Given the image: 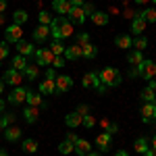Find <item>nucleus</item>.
<instances>
[{"label": "nucleus", "mask_w": 156, "mask_h": 156, "mask_svg": "<svg viewBox=\"0 0 156 156\" xmlns=\"http://www.w3.org/2000/svg\"><path fill=\"white\" fill-rule=\"evenodd\" d=\"M75 31H73V23L67 19V17H54L52 19V23H50V36L54 37V40H65V37L73 36Z\"/></svg>", "instance_id": "1"}, {"label": "nucleus", "mask_w": 156, "mask_h": 156, "mask_svg": "<svg viewBox=\"0 0 156 156\" xmlns=\"http://www.w3.org/2000/svg\"><path fill=\"white\" fill-rule=\"evenodd\" d=\"M98 79H100V83H104L106 87H117L123 81L121 79V73L115 67H104L102 71H98Z\"/></svg>", "instance_id": "2"}, {"label": "nucleus", "mask_w": 156, "mask_h": 156, "mask_svg": "<svg viewBox=\"0 0 156 156\" xmlns=\"http://www.w3.org/2000/svg\"><path fill=\"white\" fill-rule=\"evenodd\" d=\"M135 67H137V71H140V77L146 79V81L156 77V62H154V60H146L144 58L140 65H135Z\"/></svg>", "instance_id": "3"}, {"label": "nucleus", "mask_w": 156, "mask_h": 156, "mask_svg": "<svg viewBox=\"0 0 156 156\" xmlns=\"http://www.w3.org/2000/svg\"><path fill=\"white\" fill-rule=\"evenodd\" d=\"M21 36H23V29H21V25H9V27H6V29H4V42H6V44H9V42H15V44H17V42H19V40H21Z\"/></svg>", "instance_id": "4"}, {"label": "nucleus", "mask_w": 156, "mask_h": 156, "mask_svg": "<svg viewBox=\"0 0 156 156\" xmlns=\"http://www.w3.org/2000/svg\"><path fill=\"white\" fill-rule=\"evenodd\" d=\"M52 60H54V54H52L48 48L36 50V62L40 65V67H50V65H52Z\"/></svg>", "instance_id": "5"}, {"label": "nucleus", "mask_w": 156, "mask_h": 156, "mask_svg": "<svg viewBox=\"0 0 156 156\" xmlns=\"http://www.w3.org/2000/svg\"><path fill=\"white\" fill-rule=\"evenodd\" d=\"M23 79H25L23 73H21V71H15V69H9V71H4V75H2V81H4V83H9V85H15V87L21 83Z\"/></svg>", "instance_id": "6"}, {"label": "nucleus", "mask_w": 156, "mask_h": 156, "mask_svg": "<svg viewBox=\"0 0 156 156\" xmlns=\"http://www.w3.org/2000/svg\"><path fill=\"white\" fill-rule=\"evenodd\" d=\"M67 19L71 21L73 25H83L85 23V12L81 6H71V11L67 12Z\"/></svg>", "instance_id": "7"}, {"label": "nucleus", "mask_w": 156, "mask_h": 156, "mask_svg": "<svg viewBox=\"0 0 156 156\" xmlns=\"http://www.w3.org/2000/svg\"><path fill=\"white\" fill-rule=\"evenodd\" d=\"M142 121L146 125L156 121V102H144V106H142Z\"/></svg>", "instance_id": "8"}, {"label": "nucleus", "mask_w": 156, "mask_h": 156, "mask_svg": "<svg viewBox=\"0 0 156 156\" xmlns=\"http://www.w3.org/2000/svg\"><path fill=\"white\" fill-rule=\"evenodd\" d=\"M54 83H56V94H62V92H69L73 87V77L69 75H60L54 79Z\"/></svg>", "instance_id": "9"}, {"label": "nucleus", "mask_w": 156, "mask_h": 156, "mask_svg": "<svg viewBox=\"0 0 156 156\" xmlns=\"http://www.w3.org/2000/svg\"><path fill=\"white\" fill-rule=\"evenodd\" d=\"M25 98H27V90L21 87V85H17V87L11 92V96H9V102L19 106V104H23V102H25Z\"/></svg>", "instance_id": "10"}, {"label": "nucleus", "mask_w": 156, "mask_h": 156, "mask_svg": "<svg viewBox=\"0 0 156 156\" xmlns=\"http://www.w3.org/2000/svg\"><path fill=\"white\" fill-rule=\"evenodd\" d=\"M48 37H50V25H37L34 29V40L37 44H44Z\"/></svg>", "instance_id": "11"}, {"label": "nucleus", "mask_w": 156, "mask_h": 156, "mask_svg": "<svg viewBox=\"0 0 156 156\" xmlns=\"http://www.w3.org/2000/svg\"><path fill=\"white\" fill-rule=\"evenodd\" d=\"M25 102H27L29 106L46 108V102L42 100V94H37V92H31V90H27V98H25Z\"/></svg>", "instance_id": "12"}, {"label": "nucleus", "mask_w": 156, "mask_h": 156, "mask_svg": "<svg viewBox=\"0 0 156 156\" xmlns=\"http://www.w3.org/2000/svg\"><path fill=\"white\" fill-rule=\"evenodd\" d=\"M40 94H42V96H52V94H56V83H54V79H42V81H40Z\"/></svg>", "instance_id": "13"}, {"label": "nucleus", "mask_w": 156, "mask_h": 156, "mask_svg": "<svg viewBox=\"0 0 156 156\" xmlns=\"http://www.w3.org/2000/svg\"><path fill=\"white\" fill-rule=\"evenodd\" d=\"M67 60H79V58H83L81 56V46L79 44H73V46H67L65 48V54H62Z\"/></svg>", "instance_id": "14"}, {"label": "nucleus", "mask_w": 156, "mask_h": 156, "mask_svg": "<svg viewBox=\"0 0 156 156\" xmlns=\"http://www.w3.org/2000/svg\"><path fill=\"white\" fill-rule=\"evenodd\" d=\"M146 19H142V17H133L131 19V25H129V29H131V34H135V36H142L146 29Z\"/></svg>", "instance_id": "15"}, {"label": "nucleus", "mask_w": 156, "mask_h": 156, "mask_svg": "<svg viewBox=\"0 0 156 156\" xmlns=\"http://www.w3.org/2000/svg\"><path fill=\"white\" fill-rule=\"evenodd\" d=\"M81 83H83V87H94L96 90L98 85H100V79H98V73L96 71H90L83 75V79H81Z\"/></svg>", "instance_id": "16"}, {"label": "nucleus", "mask_w": 156, "mask_h": 156, "mask_svg": "<svg viewBox=\"0 0 156 156\" xmlns=\"http://www.w3.org/2000/svg\"><path fill=\"white\" fill-rule=\"evenodd\" d=\"M52 9H54V12H58L60 17H65L67 12L71 11V2L69 0H54L52 2Z\"/></svg>", "instance_id": "17"}, {"label": "nucleus", "mask_w": 156, "mask_h": 156, "mask_svg": "<svg viewBox=\"0 0 156 156\" xmlns=\"http://www.w3.org/2000/svg\"><path fill=\"white\" fill-rule=\"evenodd\" d=\"M115 44H117L121 50H129V48H131V44H133V37L129 36V34H121V36L115 37Z\"/></svg>", "instance_id": "18"}, {"label": "nucleus", "mask_w": 156, "mask_h": 156, "mask_svg": "<svg viewBox=\"0 0 156 156\" xmlns=\"http://www.w3.org/2000/svg\"><path fill=\"white\" fill-rule=\"evenodd\" d=\"M81 56H83V58H87V60H94L98 56V46L90 44V42H87V44H83V46H81Z\"/></svg>", "instance_id": "19"}, {"label": "nucleus", "mask_w": 156, "mask_h": 156, "mask_svg": "<svg viewBox=\"0 0 156 156\" xmlns=\"http://www.w3.org/2000/svg\"><path fill=\"white\" fill-rule=\"evenodd\" d=\"M73 152H77V156H85V154H90V152H92V146H90L87 140H77Z\"/></svg>", "instance_id": "20"}, {"label": "nucleus", "mask_w": 156, "mask_h": 156, "mask_svg": "<svg viewBox=\"0 0 156 156\" xmlns=\"http://www.w3.org/2000/svg\"><path fill=\"white\" fill-rule=\"evenodd\" d=\"M23 119L29 123V125H34L37 119H40V112H37V106H27L23 110Z\"/></svg>", "instance_id": "21"}, {"label": "nucleus", "mask_w": 156, "mask_h": 156, "mask_svg": "<svg viewBox=\"0 0 156 156\" xmlns=\"http://www.w3.org/2000/svg\"><path fill=\"white\" fill-rule=\"evenodd\" d=\"M17 54H21V56H31V54H34V46H31L29 42H25V40H19V42H17Z\"/></svg>", "instance_id": "22"}, {"label": "nucleus", "mask_w": 156, "mask_h": 156, "mask_svg": "<svg viewBox=\"0 0 156 156\" xmlns=\"http://www.w3.org/2000/svg\"><path fill=\"white\" fill-rule=\"evenodd\" d=\"M110 140H112V135L110 133H98V137H96V144H98V148L102 150V152H106L108 150V146H110Z\"/></svg>", "instance_id": "23"}, {"label": "nucleus", "mask_w": 156, "mask_h": 156, "mask_svg": "<svg viewBox=\"0 0 156 156\" xmlns=\"http://www.w3.org/2000/svg\"><path fill=\"white\" fill-rule=\"evenodd\" d=\"M65 123H67V127H71V129H75V127H79L81 125V115L75 110V112H69L67 117H65Z\"/></svg>", "instance_id": "24"}, {"label": "nucleus", "mask_w": 156, "mask_h": 156, "mask_svg": "<svg viewBox=\"0 0 156 156\" xmlns=\"http://www.w3.org/2000/svg\"><path fill=\"white\" fill-rule=\"evenodd\" d=\"M4 137H6L9 142H17V140L21 137V129H19L17 125H9V127L4 129Z\"/></svg>", "instance_id": "25"}, {"label": "nucleus", "mask_w": 156, "mask_h": 156, "mask_svg": "<svg viewBox=\"0 0 156 156\" xmlns=\"http://www.w3.org/2000/svg\"><path fill=\"white\" fill-rule=\"evenodd\" d=\"M29 62H27V56H21V54H17V56H12V69L15 71H21L23 73V69L27 67Z\"/></svg>", "instance_id": "26"}, {"label": "nucleus", "mask_w": 156, "mask_h": 156, "mask_svg": "<svg viewBox=\"0 0 156 156\" xmlns=\"http://www.w3.org/2000/svg\"><path fill=\"white\" fill-rule=\"evenodd\" d=\"M90 17H92V21L96 25H106L108 23V12H104V11H94Z\"/></svg>", "instance_id": "27"}, {"label": "nucleus", "mask_w": 156, "mask_h": 156, "mask_svg": "<svg viewBox=\"0 0 156 156\" xmlns=\"http://www.w3.org/2000/svg\"><path fill=\"white\" fill-rule=\"evenodd\" d=\"M15 119H17L15 112H4V115H0V129H6L9 125H12Z\"/></svg>", "instance_id": "28"}, {"label": "nucleus", "mask_w": 156, "mask_h": 156, "mask_svg": "<svg viewBox=\"0 0 156 156\" xmlns=\"http://www.w3.org/2000/svg\"><path fill=\"white\" fill-rule=\"evenodd\" d=\"M37 75H40V69H37L36 65H27V67L23 69L25 79H31V81H34V79H37Z\"/></svg>", "instance_id": "29"}, {"label": "nucleus", "mask_w": 156, "mask_h": 156, "mask_svg": "<svg viewBox=\"0 0 156 156\" xmlns=\"http://www.w3.org/2000/svg\"><path fill=\"white\" fill-rule=\"evenodd\" d=\"M27 19H29V15H27L23 9H19V11L12 12V21H15V25H23V23H27Z\"/></svg>", "instance_id": "30"}, {"label": "nucleus", "mask_w": 156, "mask_h": 156, "mask_svg": "<svg viewBox=\"0 0 156 156\" xmlns=\"http://www.w3.org/2000/svg\"><path fill=\"white\" fill-rule=\"evenodd\" d=\"M21 148H23V152H27V154H36L37 152V142L36 140H23Z\"/></svg>", "instance_id": "31"}, {"label": "nucleus", "mask_w": 156, "mask_h": 156, "mask_svg": "<svg viewBox=\"0 0 156 156\" xmlns=\"http://www.w3.org/2000/svg\"><path fill=\"white\" fill-rule=\"evenodd\" d=\"M148 148H150V146H148V140H146V137H137L135 144H133V150H135L137 154H144Z\"/></svg>", "instance_id": "32"}, {"label": "nucleus", "mask_w": 156, "mask_h": 156, "mask_svg": "<svg viewBox=\"0 0 156 156\" xmlns=\"http://www.w3.org/2000/svg\"><path fill=\"white\" fill-rule=\"evenodd\" d=\"M50 52H52L54 56H62V54H65V44H62L60 40H54V42L50 44Z\"/></svg>", "instance_id": "33"}, {"label": "nucleus", "mask_w": 156, "mask_h": 156, "mask_svg": "<svg viewBox=\"0 0 156 156\" xmlns=\"http://www.w3.org/2000/svg\"><path fill=\"white\" fill-rule=\"evenodd\" d=\"M127 60H129L131 65H140V62L144 60V54H142L140 50H131V52L127 54Z\"/></svg>", "instance_id": "34"}, {"label": "nucleus", "mask_w": 156, "mask_h": 156, "mask_svg": "<svg viewBox=\"0 0 156 156\" xmlns=\"http://www.w3.org/2000/svg\"><path fill=\"white\" fill-rule=\"evenodd\" d=\"M131 48H133V50H140V52H142V50L148 48V40H146L144 36L135 37V40H133V44H131Z\"/></svg>", "instance_id": "35"}, {"label": "nucleus", "mask_w": 156, "mask_h": 156, "mask_svg": "<svg viewBox=\"0 0 156 156\" xmlns=\"http://www.w3.org/2000/svg\"><path fill=\"white\" fill-rule=\"evenodd\" d=\"M140 98H142L144 102H156V94H154V90H150V87H144L142 94H140Z\"/></svg>", "instance_id": "36"}, {"label": "nucleus", "mask_w": 156, "mask_h": 156, "mask_svg": "<svg viewBox=\"0 0 156 156\" xmlns=\"http://www.w3.org/2000/svg\"><path fill=\"white\" fill-rule=\"evenodd\" d=\"M73 150H75V144H71V142H67V140L58 144V152H60V154H71Z\"/></svg>", "instance_id": "37"}, {"label": "nucleus", "mask_w": 156, "mask_h": 156, "mask_svg": "<svg viewBox=\"0 0 156 156\" xmlns=\"http://www.w3.org/2000/svg\"><path fill=\"white\" fill-rule=\"evenodd\" d=\"M37 19H40V25H50L54 17H50V12H48V11H40Z\"/></svg>", "instance_id": "38"}, {"label": "nucleus", "mask_w": 156, "mask_h": 156, "mask_svg": "<svg viewBox=\"0 0 156 156\" xmlns=\"http://www.w3.org/2000/svg\"><path fill=\"white\" fill-rule=\"evenodd\" d=\"M81 125H83V127H87V129H92V127L96 125V119L87 112V115H83V117H81Z\"/></svg>", "instance_id": "39"}, {"label": "nucleus", "mask_w": 156, "mask_h": 156, "mask_svg": "<svg viewBox=\"0 0 156 156\" xmlns=\"http://www.w3.org/2000/svg\"><path fill=\"white\" fill-rule=\"evenodd\" d=\"M144 19H146V23H154L156 21V9H144Z\"/></svg>", "instance_id": "40"}, {"label": "nucleus", "mask_w": 156, "mask_h": 156, "mask_svg": "<svg viewBox=\"0 0 156 156\" xmlns=\"http://www.w3.org/2000/svg\"><path fill=\"white\" fill-rule=\"evenodd\" d=\"M87 42H90V34H85V31L77 34V44H79V46H83V44H87Z\"/></svg>", "instance_id": "41"}, {"label": "nucleus", "mask_w": 156, "mask_h": 156, "mask_svg": "<svg viewBox=\"0 0 156 156\" xmlns=\"http://www.w3.org/2000/svg\"><path fill=\"white\" fill-rule=\"evenodd\" d=\"M9 56V46H6V42H0V62Z\"/></svg>", "instance_id": "42"}, {"label": "nucleus", "mask_w": 156, "mask_h": 156, "mask_svg": "<svg viewBox=\"0 0 156 156\" xmlns=\"http://www.w3.org/2000/svg\"><path fill=\"white\" fill-rule=\"evenodd\" d=\"M52 65H54L56 69H60V67H65V65H67V58H65V56H54Z\"/></svg>", "instance_id": "43"}, {"label": "nucleus", "mask_w": 156, "mask_h": 156, "mask_svg": "<svg viewBox=\"0 0 156 156\" xmlns=\"http://www.w3.org/2000/svg\"><path fill=\"white\" fill-rule=\"evenodd\" d=\"M106 133H110V135L119 133V125H117V123H110V125H108V129H106Z\"/></svg>", "instance_id": "44"}, {"label": "nucleus", "mask_w": 156, "mask_h": 156, "mask_svg": "<svg viewBox=\"0 0 156 156\" xmlns=\"http://www.w3.org/2000/svg\"><path fill=\"white\" fill-rule=\"evenodd\" d=\"M77 112L83 117V115H87V112H90V106H87V104H79V106H77Z\"/></svg>", "instance_id": "45"}, {"label": "nucleus", "mask_w": 156, "mask_h": 156, "mask_svg": "<svg viewBox=\"0 0 156 156\" xmlns=\"http://www.w3.org/2000/svg\"><path fill=\"white\" fill-rule=\"evenodd\" d=\"M46 79H56V71L52 67H48V71H46Z\"/></svg>", "instance_id": "46"}, {"label": "nucleus", "mask_w": 156, "mask_h": 156, "mask_svg": "<svg viewBox=\"0 0 156 156\" xmlns=\"http://www.w3.org/2000/svg\"><path fill=\"white\" fill-rule=\"evenodd\" d=\"M77 140H79V137H77V135H75V133H67V142H71V144H75V142H77Z\"/></svg>", "instance_id": "47"}, {"label": "nucleus", "mask_w": 156, "mask_h": 156, "mask_svg": "<svg viewBox=\"0 0 156 156\" xmlns=\"http://www.w3.org/2000/svg\"><path fill=\"white\" fill-rule=\"evenodd\" d=\"M81 9H83V12H85V15H87V12H90V15L94 12V6H92V4H87V2H85V4L81 6Z\"/></svg>", "instance_id": "48"}, {"label": "nucleus", "mask_w": 156, "mask_h": 156, "mask_svg": "<svg viewBox=\"0 0 156 156\" xmlns=\"http://www.w3.org/2000/svg\"><path fill=\"white\" fill-rule=\"evenodd\" d=\"M71 2V6H83L85 4V0H69Z\"/></svg>", "instance_id": "49"}, {"label": "nucleus", "mask_w": 156, "mask_h": 156, "mask_svg": "<svg viewBox=\"0 0 156 156\" xmlns=\"http://www.w3.org/2000/svg\"><path fill=\"white\" fill-rule=\"evenodd\" d=\"M108 125H110L108 119H100V127H102V129H108Z\"/></svg>", "instance_id": "50"}, {"label": "nucleus", "mask_w": 156, "mask_h": 156, "mask_svg": "<svg viewBox=\"0 0 156 156\" xmlns=\"http://www.w3.org/2000/svg\"><path fill=\"white\" fill-rule=\"evenodd\" d=\"M6 6H9V2H6V0H0V12L6 11Z\"/></svg>", "instance_id": "51"}, {"label": "nucleus", "mask_w": 156, "mask_h": 156, "mask_svg": "<svg viewBox=\"0 0 156 156\" xmlns=\"http://www.w3.org/2000/svg\"><path fill=\"white\" fill-rule=\"evenodd\" d=\"M148 87H150V90H154V92H156V79H148Z\"/></svg>", "instance_id": "52"}, {"label": "nucleus", "mask_w": 156, "mask_h": 156, "mask_svg": "<svg viewBox=\"0 0 156 156\" xmlns=\"http://www.w3.org/2000/svg\"><path fill=\"white\" fill-rule=\"evenodd\" d=\"M144 156H156V150L154 148H148V150L144 152Z\"/></svg>", "instance_id": "53"}, {"label": "nucleus", "mask_w": 156, "mask_h": 156, "mask_svg": "<svg viewBox=\"0 0 156 156\" xmlns=\"http://www.w3.org/2000/svg\"><path fill=\"white\" fill-rule=\"evenodd\" d=\"M125 17H129V19H133V17H135V12H133V11H125Z\"/></svg>", "instance_id": "54"}, {"label": "nucleus", "mask_w": 156, "mask_h": 156, "mask_svg": "<svg viewBox=\"0 0 156 156\" xmlns=\"http://www.w3.org/2000/svg\"><path fill=\"white\" fill-rule=\"evenodd\" d=\"M115 156H129V154H127L125 150H119V152H117V154H115Z\"/></svg>", "instance_id": "55"}, {"label": "nucleus", "mask_w": 156, "mask_h": 156, "mask_svg": "<svg viewBox=\"0 0 156 156\" xmlns=\"http://www.w3.org/2000/svg\"><path fill=\"white\" fill-rule=\"evenodd\" d=\"M150 0H135V4H148Z\"/></svg>", "instance_id": "56"}, {"label": "nucleus", "mask_w": 156, "mask_h": 156, "mask_svg": "<svg viewBox=\"0 0 156 156\" xmlns=\"http://www.w3.org/2000/svg\"><path fill=\"white\" fill-rule=\"evenodd\" d=\"M4 112V100H0V115Z\"/></svg>", "instance_id": "57"}, {"label": "nucleus", "mask_w": 156, "mask_h": 156, "mask_svg": "<svg viewBox=\"0 0 156 156\" xmlns=\"http://www.w3.org/2000/svg\"><path fill=\"white\" fill-rule=\"evenodd\" d=\"M152 148L156 150V135H152Z\"/></svg>", "instance_id": "58"}, {"label": "nucleus", "mask_w": 156, "mask_h": 156, "mask_svg": "<svg viewBox=\"0 0 156 156\" xmlns=\"http://www.w3.org/2000/svg\"><path fill=\"white\" fill-rule=\"evenodd\" d=\"M4 21H6V19H4V15L0 12V25H4Z\"/></svg>", "instance_id": "59"}, {"label": "nucleus", "mask_w": 156, "mask_h": 156, "mask_svg": "<svg viewBox=\"0 0 156 156\" xmlns=\"http://www.w3.org/2000/svg\"><path fill=\"white\" fill-rule=\"evenodd\" d=\"M2 92H4V81L0 79V94H2Z\"/></svg>", "instance_id": "60"}, {"label": "nucleus", "mask_w": 156, "mask_h": 156, "mask_svg": "<svg viewBox=\"0 0 156 156\" xmlns=\"http://www.w3.org/2000/svg\"><path fill=\"white\" fill-rule=\"evenodd\" d=\"M0 156H9V152H6V150H2V148H0Z\"/></svg>", "instance_id": "61"}, {"label": "nucleus", "mask_w": 156, "mask_h": 156, "mask_svg": "<svg viewBox=\"0 0 156 156\" xmlns=\"http://www.w3.org/2000/svg\"><path fill=\"white\" fill-rule=\"evenodd\" d=\"M85 156H100L98 152H90V154H85Z\"/></svg>", "instance_id": "62"}, {"label": "nucleus", "mask_w": 156, "mask_h": 156, "mask_svg": "<svg viewBox=\"0 0 156 156\" xmlns=\"http://www.w3.org/2000/svg\"><path fill=\"white\" fill-rule=\"evenodd\" d=\"M152 2H154V4H156V0H152Z\"/></svg>", "instance_id": "63"}]
</instances>
